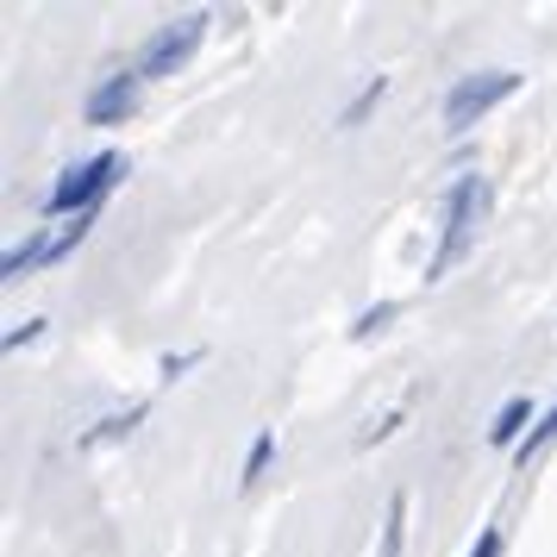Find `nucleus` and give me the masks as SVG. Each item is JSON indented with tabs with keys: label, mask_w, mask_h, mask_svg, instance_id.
Wrapping results in <instances>:
<instances>
[{
	"label": "nucleus",
	"mask_w": 557,
	"mask_h": 557,
	"mask_svg": "<svg viewBox=\"0 0 557 557\" xmlns=\"http://www.w3.org/2000/svg\"><path fill=\"white\" fill-rule=\"evenodd\" d=\"M482 207H488V182H482V176H457L451 195H445V238H438V251H432V263H426V282H438L457 257L470 251Z\"/></svg>",
	"instance_id": "nucleus-1"
},
{
	"label": "nucleus",
	"mask_w": 557,
	"mask_h": 557,
	"mask_svg": "<svg viewBox=\"0 0 557 557\" xmlns=\"http://www.w3.org/2000/svg\"><path fill=\"white\" fill-rule=\"evenodd\" d=\"M120 170H126V157L120 151H101V157H88V163H76V170H70V176L57 182L51 188V213H95V201H101L107 188H113V182H120Z\"/></svg>",
	"instance_id": "nucleus-2"
},
{
	"label": "nucleus",
	"mask_w": 557,
	"mask_h": 557,
	"mask_svg": "<svg viewBox=\"0 0 557 557\" xmlns=\"http://www.w3.org/2000/svg\"><path fill=\"white\" fill-rule=\"evenodd\" d=\"M513 88H520V76H513V70H482V76H463L451 95H445V126L470 132L482 113H488V107H502Z\"/></svg>",
	"instance_id": "nucleus-3"
},
{
	"label": "nucleus",
	"mask_w": 557,
	"mask_h": 557,
	"mask_svg": "<svg viewBox=\"0 0 557 557\" xmlns=\"http://www.w3.org/2000/svg\"><path fill=\"white\" fill-rule=\"evenodd\" d=\"M201 32H207V13H188V20H176V26H163L151 45H145V57H138V76H145V82H151V76H176L182 63L195 57Z\"/></svg>",
	"instance_id": "nucleus-4"
},
{
	"label": "nucleus",
	"mask_w": 557,
	"mask_h": 557,
	"mask_svg": "<svg viewBox=\"0 0 557 557\" xmlns=\"http://www.w3.org/2000/svg\"><path fill=\"white\" fill-rule=\"evenodd\" d=\"M138 88H145V76H138V70L107 76L101 88L88 95V126H120V120H132V113H138Z\"/></svg>",
	"instance_id": "nucleus-5"
},
{
	"label": "nucleus",
	"mask_w": 557,
	"mask_h": 557,
	"mask_svg": "<svg viewBox=\"0 0 557 557\" xmlns=\"http://www.w3.org/2000/svg\"><path fill=\"white\" fill-rule=\"evenodd\" d=\"M527 426H532V401H527V395H513V401L495 413L488 438H495V445H527Z\"/></svg>",
	"instance_id": "nucleus-6"
},
{
	"label": "nucleus",
	"mask_w": 557,
	"mask_h": 557,
	"mask_svg": "<svg viewBox=\"0 0 557 557\" xmlns=\"http://www.w3.org/2000/svg\"><path fill=\"white\" fill-rule=\"evenodd\" d=\"M401 545H407V495H395L388 513H382V552L376 557H401Z\"/></svg>",
	"instance_id": "nucleus-7"
},
{
	"label": "nucleus",
	"mask_w": 557,
	"mask_h": 557,
	"mask_svg": "<svg viewBox=\"0 0 557 557\" xmlns=\"http://www.w3.org/2000/svg\"><path fill=\"white\" fill-rule=\"evenodd\" d=\"M138 420H145V401H132L126 413H113V420H101V432H88L82 445H107V438H126V432L138 426Z\"/></svg>",
	"instance_id": "nucleus-8"
},
{
	"label": "nucleus",
	"mask_w": 557,
	"mask_h": 557,
	"mask_svg": "<svg viewBox=\"0 0 557 557\" xmlns=\"http://www.w3.org/2000/svg\"><path fill=\"white\" fill-rule=\"evenodd\" d=\"M270 451H276V438L263 432V438H257V445H251V457H245V476H238V482H245V488H251V482L263 476V470H270Z\"/></svg>",
	"instance_id": "nucleus-9"
},
{
	"label": "nucleus",
	"mask_w": 557,
	"mask_h": 557,
	"mask_svg": "<svg viewBox=\"0 0 557 557\" xmlns=\"http://www.w3.org/2000/svg\"><path fill=\"white\" fill-rule=\"evenodd\" d=\"M552 438H557V407H552V413H545V420H539V426L527 432V445H520V457H539L545 445H552Z\"/></svg>",
	"instance_id": "nucleus-10"
},
{
	"label": "nucleus",
	"mask_w": 557,
	"mask_h": 557,
	"mask_svg": "<svg viewBox=\"0 0 557 557\" xmlns=\"http://www.w3.org/2000/svg\"><path fill=\"white\" fill-rule=\"evenodd\" d=\"M376 101H382V76L370 82V88H363V95H357L351 107H345V120H338V126H357V120H363V113H370V107H376Z\"/></svg>",
	"instance_id": "nucleus-11"
},
{
	"label": "nucleus",
	"mask_w": 557,
	"mask_h": 557,
	"mask_svg": "<svg viewBox=\"0 0 557 557\" xmlns=\"http://www.w3.org/2000/svg\"><path fill=\"white\" fill-rule=\"evenodd\" d=\"M388 320H395V301H382V307H370V313H363V320H357V338H370V332H382V326H388Z\"/></svg>",
	"instance_id": "nucleus-12"
},
{
	"label": "nucleus",
	"mask_w": 557,
	"mask_h": 557,
	"mask_svg": "<svg viewBox=\"0 0 557 557\" xmlns=\"http://www.w3.org/2000/svg\"><path fill=\"white\" fill-rule=\"evenodd\" d=\"M38 332H45V320H26V326H13V332H7V351H20V345H32Z\"/></svg>",
	"instance_id": "nucleus-13"
},
{
	"label": "nucleus",
	"mask_w": 557,
	"mask_h": 557,
	"mask_svg": "<svg viewBox=\"0 0 557 557\" xmlns=\"http://www.w3.org/2000/svg\"><path fill=\"white\" fill-rule=\"evenodd\" d=\"M470 557H502V532L488 527V532H482V539H476V552H470Z\"/></svg>",
	"instance_id": "nucleus-14"
}]
</instances>
